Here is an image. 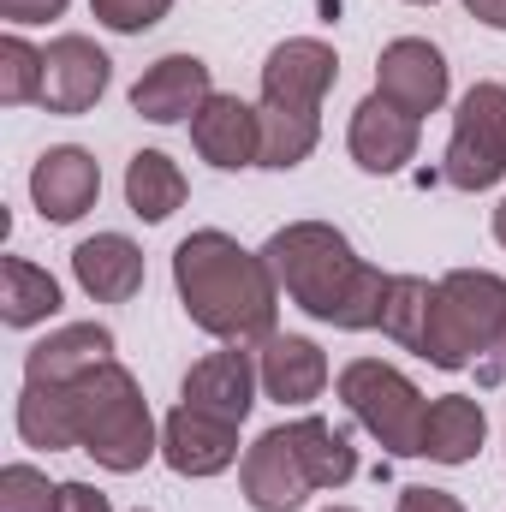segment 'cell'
<instances>
[{
    "instance_id": "6da1fadb",
    "label": "cell",
    "mask_w": 506,
    "mask_h": 512,
    "mask_svg": "<svg viewBox=\"0 0 506 512\" xmlns=\"http://www.w3.org/2000/svg\"><path fill=\"white\" fill-rule=\"evenodd\" d=\"M18 435L30 447H48V453L84 447L96 465H108L120 477L143 471L149 453H155L149 405H143V393H137L120 358H96V364H84L78 376H60V382H24Z\"/></svg>"
},
{
    "instance_id": "7a4b0ae2",
    "label": "cell",
    "mask_w": 506,
    "mask_h": 512,
    "mask_svg": "<svg viewBox=\"0 0 506 512\" xmlns=\"http://www.w3.org/2000/svg\"><path fill=\"white\" fill-rule=\"evenodd\" d=\"M173 280L185 298V316L227 340V346H251L274 334V310H280V280L268 268V256H251L227 233H191L173 251Z\"/></svg>"
},
{
    "instance_id": "3957f363",
    "label": "cell",
    "mask_w": 506,
    "mask_h": 512,
    "mask_svg": "<svg viewBox=\"0 0 506 512\" xmlns=\"http://www.w3.org/2000/svg\"><path fill=\"white\" fill-rule=\"evenodd\" d=\"M262 256H268L280 292H286L298 310H310L316 322H334V328H381L393 274L358 262V251H352L334 227H322V221L280 227V233L262 245Z\"/></svg>"
},
{
    "instance_id": "277c9868",
    "label": "cell",
    "mask_w": 506,
    "mask_h": 512,
    "mask_svg": "<svg viewBox=\"0 0 506 512\" xmlns=\"http://www.w3.org/2000/svg\"><path fill=\"white\" fill-rule=\"evenodd\" d=\"M352 477H358V453L322 417L280 423V429H268L251 453H245V501L256 512H298L304 495L340 489Z\"/></svg>"
},
{
    "instance_id": "5b68a950",
    "label": "cell",
    "mask_w": 506,
    "mask_h": 512,
    "mask_svg": "<svg viewBox=\"0 0 506 512\" xmlns=\"http://www.w3.org/2000/svg\"><path fill=\"white\" fill-rule=\"evenodd\" d=\"M340 78V54L316 36H292L262 66V167H298L322 137V96Z\"/></svg>"
},
{
    "instance_id": "8992f818",
    "label": "cell",
    "mask_w": 506,
    "mask_h": 512,
    "mask_svg": "<svg viewBox=\"0 0 506 512\" xmlns=\"http://www.w3.org/2000/svg\"><path fill=\"white\" fill-rule=\"evenodd\" d=\"M506 322V280L483 268H453L447 280L429 286L423 304V328H417V358H429L435 370H471L489 358L495 334Z\"/></svg>"
},
{
    "instance_id": "52a82bcc",
    "label": "cell",
    "mask_w": 506,
    "mask_h": 512,
    "mask_svg": "<svg viewBox=\"0 0 506 512\" xmlns=\"http://www.w3.org/2000/svg\"><path fill=\"white\" fill-rule=\"evenodd\" d=\"M340 399H346V411L376 435L387 453H399V459L423 453V417H429V405H423V393L405 382L393 364H376V358L346 364L340 370Z\"/></svg>"
},
{
    "instance_id": "ba28073f",
    "label": "cell",
    "mask_w": 506,
    "mask_h": 512,
    "mask_svg": "<svg viewBox=\"0 0 506 512\" xmlns=\"http://www.w3.org/2000/svg\"><path fill=\"white\" fill-rule=\"evenodd\" d=\"M506 173V84H471L459 114H453V143L441 161V179L453 191H489Z\"/></svg>"
},
{
    "instance_id": "9c48e42d",
    "label": "cell",
    "mask_w": 506,
    "mask_h": 512,
    "mask_svg": "<svg viewBox=\"0 0 506 512\" xmlns=\"http://www.w3.org/2000/svg\"><path fill=\"white\" fill-rule=\"evenodd\" d=\"M376 96L393 102L399 114H411V120L435 114L447 102V60H441V48L423 42V36L387 42L381 48V66H376Z\"/></svg>"
},
{
    "instance_id": "30bf717a",
    "label": "cell",
    "mask_w": 506,
    "mask_h": 512,
    "mask_svg": "<svg viewBox=\"0 0 506 512\" xmlns=\"http://www.w3.org/2000/svg\"><path fill=\"white\" fill-rule=\"evenodd\" d=\"M108 90V54L90 36H60L42 54V108L48 114H84Z\"/></svg>"
},
{
    "instance_id": "8fae6325",
    "label": "cell",
    "mask_w": 506,
    "mask_h": 512,
    "mask_svg": "<svg viewBox=\"0 0 506 512\" xmlns=\"http://www.w3.org/2000/svg\"><path fill=\"white\" fill-rule=\"evenodd\" d=\"M209 66L197 54H167L155 60L137 84H131V108L155 126H173V120H197L203 102H209Z\"/></svg>"
},
{
    "instance_id": "7c38bea8",
    "label": "cell",
    "mask_w": 506,
    "mask_h": 512,
    "mask_svg": "<svg viewBox=\"0 0 506 512\" xmlns=\"http://www.w3.org/2000/svg\"><path fill=\"white\" fill-rule=\"evenodd\" d=\"M191 143L209 167H227V173L256 167L262 161V114L239 96H209L203 114L191 120Z\"/></svg>"
},
{
    "instance_id": "4fadbf2b",
    "label": "cell",
    "mask_w": 506,
    "mask_h": 512,
    "mask_svg": "<svg viewBox=\"0 0 506 512\" xmlns=\"http://www.w3.org/2000/svg\"><path fill=\"white\" fill-rule=\"evenodd\" d=\"M256 370L245 346H227V352H209L203 364H191L185 376V405L203 411V417H221V423H245L251 417V393H256Z\"/></svg>"
},
{
    "instance_id": "5bb4252c",
    "label": "cell",
    "mask_w": 506,
    "mask_h": 512,
    "mask_svg": "<svg viewBox=\"0 0 506 512\" xmlns=\"http://www.w3.org/2000/svg\"><path fill=\"white\" fill-rule=\"evenodd\" d=\"M161 453L179 477H215L239 459V423H221V417H203V411L179 405L161 423Z\"/></svg>"
},
{
    "instance_id": "9a60e30c",
    "label": "cell",
    "mask_w": 506,
    "mask_h": 512,
    "mask_svg": "<svg viewBox=\"0 0 506 512\" xmlns=\"http://www.w3.org/2000/svg\"><path fill=\"white\" fill-rule=\"evenodd\" d=\"M96 191H102V167H96V155H84V149H48L42 161H36V173H30V197H36V209H42V221H78L90 203H96Z\"/></svg>"
},
{
    "instance_id": "2e32d148",
    "label": "cell",
    "mask_w": 506,
    "mask_h": 512,
    "mask_svg": "<svg viewBox=\"0 0 506 512\" xmlns=\"http://www.w3.org/2000/svg\"><path fill=\"white\" fill-rule=\"evenodd\" d=\"M411 155H417V120L381 96H364L352 114V161L364 173H399Z\"/></svg>"
},
{
    "instance_id": "e0dca14e",
    "label": "cell",
    "mask_w": 506,
    "mask_h": 512,
    "mask_svg": "<svg viewBox=\"0 0 506 512\" xmlns=\"http://www.w3.org/2000/svg\"><path fill=\"white\" fill-rule=\"evenodd\" d=\"M262 387L280 405H310L328 387V358L304 334H268L262 340Z\"/></svg>"
},
{
    "instance_id": "ac0fdd59",
    "label": "cell",
    "mask_w": 506,
    "mask_h": 512,
    "mask_svg": "<svg viewBox=\"0 0 506 512\" xmlns=\"http://www.w3.org/2000/svg\"><path fill=\"white\" fill-rule=\"evenodd\" d=\"M72 274L90 298L102 304H126L131 292L143 286V251L131 245L126 233H96L72 251Z\"/></svg>"
},
{
    "instance_id": "d6986e66",
    "label": "cell",
    "mask_w": 506,
    "mask_h": 512,
    "mask_svg": "<svg viewBox=\"0 0 506 512\" xmlns=\"http://www.w3.org/2000/svg\"><path fill=\"white\" fill-rule=\"evenodd\" d=\"M96 358H114V334L102 322H72L60 334H48L42 346H30L24 358V382H60V376H78L84 364Z\"/></svg>"
},
{
    "instance_id": "ffe728a7",
    "label": "cell",
    "mask_w": 506,
    "mask_h": 512,
    "mask_svg": "<svg viewBox=\"0 0 506 512\" xmlns=\"http://www.w3.org/2000/svg\"><path fill=\"white\" fill-rule=\"evenodd\" d=\"M477 447H483V405L465 399V393L435 399L429 417H423V459L465 465V459H477Z\"/></svg>"
},
{
    "instance_id": "44dd1931",
    "label": "cell",
    "mask_w": 506,
    "mask_h": 512,
    "mask_svg": "<svg viewBox=\"0 0 506 512\" xmlns=\"http://www.w3.org/2000/svg\"><path fill=\"white\" fill-rule=\"evenodd\" d=\"M60 310V286L48 268H30L24 256H6L0 262V322L6 328H30V322H48Z\"/></svg>"
},
{
    "instance_id": "7402d4cb",
    "label": "cell",
    "mask_w": 506,
    "mask_h": 512,
    "mask_svg": "<svg viewBox=\"0 0 506 512\" xmlns=\"http://www.w3.org/2000/svg\"><path fill=\"white\" fill-rule=\"evenodd\" d=\"M126 203L143 221H167L185 203V173L161 155V149H137L126 167Z\"/></svg>"
},
{
    "instance_id": "603a6c76",
    "label": "cell",
    "mask_w": 506,
    "mask_h": 512,
    "mask_svg": "<svg viewBox=\"0 0 506 512\" xmlns=\"http://www.w3.org/2000/svg\"><path fill=\"white\" fill-rule=\"evenodd\" d=\"M0 102H6V108L42 102V54H36L24 36H6V42H0Z\"/></svg>"
},
{
    "instance_id": "cb8c5ba5",
    "label": "cell",
    "mask_w": 506,
    "mask_h": 512,
    "mask_svg": "<svg viewBox=\"0 0 506 512\" xmlns=\"http://www.w3.org/2000/svg\"><path fill=\"white\" fill-rule=\"evenodd\" d=\"M54 495L48 477L36 465H6L0 471V512H54Z\"/></svg>"
},
{
    "instance_id": "d4e9b609",
    "label": "cell",
    "mask_w": 506,
    "mask_h": 512,
    "mask_svg": "<svg viewBox=\"0 0 506 512\" xmlns=\"http://www.w3.org/2000/svg\"><path fill=\"white\" fill-rule=\"evenodd\" d=\"M167 6H173V0H90V12H96L108 30H120V36H137V30H149V24H161Z\"/></svg>"
},
{
    "instance_id": "484cf974",
    "label": "cell",
    "mask_w": 506,
    "mask_h": 512,
    "mask_svg": "<svg viewBox=\"0 0 506 512\" xmlns=\"http://www.w3.org/2000/svg\"><path fill=\"white\" fill-rule=\"evenodd\" d=\"M60 12H66V0H0V18H12V24H48Z\"/></svg>"
},
{
    "instance_id": "4316f807",
    "label": "cell",
    "mask_w": 506,
    "mask_h": 512,
    "mask_svg": "<svg viewBox=\"0 0 506 512\" xmlns=\"http://www.w3.org/2000/svg\"><path fill=\"white\" fill-rule=\"evenodd\" d=\"M54 512H108V495H102V489H90V483H60Z\"/></svg>"
},
{
    "instance_id": "83f0119b",
    "label": "cell",
    "mask_w": 506,
    "mask_h": 512,
    "mask_svg": "<svg viewBox=\"0 0 506 512\" xmlns=\"http://www.w3.org/2000/svg\"><path fill=\"white\" fill-rule=\"evenodd\" d=\"M399 512H465L447 489H405L399 495Z\"/></svg>"
},
{
    "instance_id": "f1b7e54d",
    "label": "cell",
    "mask_w": 506,
    "mask_h": 512,
    "mask_svg": "<svg viewBox=\"0 0 506 512\" xmlns=\"http://www.w3.org/2000/svg\"><path fill=\"white\" fill-rule=\"evenodd\" d=\"M477 376L483 382H506V322H501V334H495V346H489V358L477 364Z\"/></svg>"
},
{
    "instance_id": "f546056e",
    "label": "cell",
    "mask_w": 506,
    "mask_h": 512,
    "mask_svg": "<svg viewBox=\"0 0 506 512\" xmlns=\"http://www.w3.org/2000/svg\"><path fill=\"white\" fill-rule=\"evenodd\" d=\"M471 18H483L489 30H506V0H465Z\"/></svg>"
},
{
    "instance_id": "4dcf8cb0",
    "label": "cell",
    "mask_w": 506,
    "mask_h": 512,
    "mask_svg": "<svg viewBox=\"0 0 506 512\" xmlns=\"http://www.w3.org/2000/svg\"><path fill=\"white\" fill-rule=\"evenodd\" d=\"M495 239H501V245H506V203H501V209H495Z\"/></svg>"
},
{
    "instance_id": "1f68e13d",
    "label": "cell",
    "mask_w": 506,
    "mask_h": 512,
    "mask_svg": "<svg viewBox=\"0 0 506 512\" xmlns=\"http://www.w3.org/2000/svg\"><path fill=\"white\" fill-rule=\"evenodd\" d=\"M328 512H352V507H328Z\"/></svg>"
},
{
    "instance_id": "d6a6232c",
    "label": "cell",
    "mask_w": 506,
    "mask_h": 512,
    "mask_svg": "<svg viewBox=\"0 0 506 512\" xmlns=\"http://www.w3.org/2000/svg\"><path fill=\"white\" fill-rule=\"evenodd\" d=\"M417 6H423V0H417Z\"/></svg>"
}]
</instances>
